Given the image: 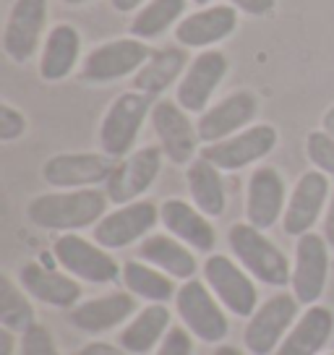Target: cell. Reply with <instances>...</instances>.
<instances>
[{
  "label": "cell",
  "mask_w": 334,
  "mask_h": 355,
  "mask_svg": "<svg viewBox=\"0 0 334 355\" xmlns=\"http://www.w3.org/2000/svg\"><path fill=\"white\" fill-rule=\"evenodd\" d=\"M107 193L100 189H73L39 193L29 201L26 217L32 225L53 233H76L94 227L107 214Z\"/></svg>",
  "instance_id": "6da1fadb"
},
{
  "label": "cell",
  "mask_w": 334,
  "mask_h": 355,
  "mask_svg": "<svg viewBox=\"0 0 334 355\" xmlns=\"http://www.w3.org/2000/svg\"><path fill=\"white\" fill-rule=\"evenodd\" d=\"M227 243L235 261L261 285H269V288L290 285L292 266L288 256L282 254V248L272 238H267L264 230L254 227L251 222H235L227 233Z\"/></svg>",
  "instance_id": "7a4b0ae2"
},
{
  "label": "cell",
  "mask_w": 334,
  "mask_h": 355,
  "mask_svg": "<svg viewBox=\"0 0 334 355\" xmlns=\"http://www.w3.org/2000/svg\"><path fill=\"white\" fill-rule=\"evenodd\" d=\"M175 311H178L180 324L201 343L220 345L230 334L227 311L214 298L209 285L201 279L193 277L180 285L175 295Z\"/></svg>",
  "instance_id": "3957f363"
},
{
  "label": "cell",
  "mask_w": 334,
  "mask_h": 355,
  "mask_svg": "<svg viewBox=\"0 0 334 355\" xmlns=\"http://www.w3.org/2000/svg\"><path fill=\"white\" fill-rule=\"evenodd\" d=\"M155 102L144 92H123L107 107L105 118L100 123V146L105 155L112 159H123L131 155L139 131L144 121L152 115Z\"/></svg>",
  "instance_id": "277c9868"
},
{
  "label": "cell",
  "mask_w": 334,
  "mask_h": 355,
  "mask_svg": "<svg viewBox=\"0 0 334 355\" xmlns=\"http://www.w3.org/2000/svg\"><path fill=\"white\" fill-rule=\"evenodd\" d=\"M201 272L204 282L209 285L214 298L225 306V311H230L238 319L254 316V311L258 309V290L254 285V277L238 261L225 254H209L201 264Z\"/></svg>",
  "instance_id": "5b68a950"
},
{
  "label": "cell",
  "mask_w": 334,
  "mask_h": 355,
  "mask_svg": "<svg viewBox=\"0 0 334 355\" xmlns=\"http://www.w3.org/2000/svg\"><path fill=\"white\" fill-rule=\"evenodd\" d=\"M53 256L71 277L89 285H110L123 275V266L97 241H87L76 233H63L53 243Z\"/></svg>",
  "instance_id": "8992f818"
},
{
  "label": "cell",
  "mask_w": 334,
  "mask_h": 355,
  "mask_svg": "<svg viewBox=\"0 0 334 355\" xmlns=\"http://www.w3.org/2000/svg\"><path fill=\"white\" fill-rule=\"evenodd\" d=\"M152 58V50L139 37H121L110 42L94 47L84 58L78 78L84 84H110L118 78H125L131 73H139L141 66Z\"/></svg>",
  "instance_id": "52a82bcc"
},
{
  "label": "cell",
  "mask_w": 334,
  "mask_h": 355,
  "mask_svg": "<svg viewBox=\"0 0 334 355\" xmlns=\"http://www.w3.org/2000/svg\"><path fill=\"white\" fill-rule=\"evenodd\" d=\"M298 306L301 303L292 293H277V295L264 300L245 324V350H251V355L277 353V347L282 345V340L288 337V332L298 319Z\"/></svg>",
  "instance_id": "ba28073f"
},
{
  "label": "cell",
  "mask_w": 334,
  "mask_h": 355,
  "mask_svg": "<svg viewBox=\"0 0 334 355\" xmlns=\"http://www.w3.org/2000/svg\"><path fill=\"white\" fill-rule=\"evenodd\" d=\"M115 165L118 159L105 152H63L53 155L42 165V178L58 191L97 189L100 183L110 180Z\"/></svg>",
  "instance_id": "9c48e42d"
},
{
  "label": "cell",
  "mask_w": 334,
  "mask_h": 355,
  "mask_svg": "<svg viewBox=\"0 0 334 355\" xmlns=\"http://www.w3.org/2000/svg\"><path fill=\"white\" fill-rule=\"evenodd\" d=\"M277 139L279 136L274 125L256 123V125H248L243 131L233 133L230 139L206 144L199 155L209 159L214 167H220L222 173H235V170H243V167L272 155V149L277 146Z\"/></svg>",
  "instance_id": "30bf717a"
},
{
  "label": "cell",
  "mask_w": 334,
  "mask_h": 355,
  "mask_svg": "<svg viewBox=\"0 0 334 355\" xmlns=\"http://www.w3.org/2000/svg\"><path fill=\"white\" fill-rule=\"evenodd\" d=\"M188 115L191 112L183 110L175 100L155 102L149 115L159 149L173 165H191L199 152V128Z\"/></svg>",
  "instance_id": "8fae6325"
},
{
  "label": "cell",
  "mask_w": 334,
  "mask_h": 355,
  "mask_svg": "<svg viewBox=\"0 0 334 355\" xmlns=\"http://www.w3.org/2000/svg\"><path fill=\"white\" fill-rule=\"evenodd\" d=\"M162 157L165 152L159 146H141L128 157L118 159L110 180L105 183L107 199L118 207L141 199L162 170Z\"/></svg>",
  "instance_id": "7c38bea8"
},
{
  "label": "cell",
  "mask_w": 334,
  "mask_h": 355,
  "mask_svg": "<svg viewBox=\"0 0 334 355\" xmlns=\"http://www.w3.org/2000/svg\"><path fill=\"white\" fill-rule=\"evenodd\" d=\"M157 222H159V207L155 201H131L107 211L94 225V241L107 251H118L136 241H144Z\"/></svg>",
  "instance_id": "4fadbf2b"
},
{
  "label": "cell",
  "mask_w": 334,
  "mask_h": 355,
  "mask_svg": "<svg viewBox=\"0 0 334 355\" xmlns=\"http://www.w3.org/2000/svg\"><path fill=\"white\" fill-rule=\"evenodd\" d=\"M329 243L319 233H306L295 243V264H292V295L301 306H313L326 290L329 279Z\"/></svg>",
  "instance_id": "5bb4252c"
},
{
  "label": "cell",
  "mask_w": 334,
  "mask_h": 355,
  "mask_svg": "<svg viewBox=\"0 0 334 355\" xmlns=\"http://www.w3.org/2000/svg\"><path fill=\"white\" fill-rule=\"evenodd\" d=\"M227 68L230 63L222 50H214V47L201 50L188 63L186 73L175 87V102L186 112L201 115L209 107V100L214 97L217 87L222 84V78L227 76Z\"/></svg>",
  "instance_id": "9a60e30c"
},
{
  "label": "cell",
  "mask_w": 334,
  "mask_h": 355,
  "mask_svg": "<svg viewBox=\"0 0 334 355\" xmlns=\"http://www.w3.org/2000/svg\"><path fill=\"white\" fill-rule=\"evenodd\" d=\"M326 204H329V175H324L322 170L313 167L298 178L295 189L288 196V207L282 214V230L295 238L311 233Z\"/></svg>",
  "instance_id": "2e32d148"
},
{
  "label": "cell",
  "mask_w": 334,
  "mask_h": 355,
  "mask_svg": "<svg viewBox=\"0 0 334 355\" xmlns=\"http://www.w3.org/2000/svg\"><path fill=\"white\" fill-rule=\"evenodd\" d=\"M47 24V0H16L3 29V50L13 63H26L39 47Z\"/></svg>",
  "instance_id": "e0dca14e"
},
{
  "label": "cell",
  "mask_w": 334,
  "mask_h": 355,
  "mask_svg": "<svg viewBox=\"0 0 334 355\" xmlns=\"http://www.w3.org/2000/svg\"><path fill=\"white\" fill-rule=\"evenodd\" d=\"M258 112V100L251 92H233L217 105L206 107L196 121L201 144H217L222 139H230L233 133L243 131Z\"/></svg>",
  "instance_id": "ac0fdd59"
},
{
  "label": "cell",
  "mask_w": 334,
  "mask_h": 355,
  "mask_svg": "<svg viewBox=\"0 0 334 355\" xmlns=\"http://www.w3.org/2000/svg\"><path fill=\"white\" fill-rule=\"evenodd\" d=\"M288 207V189L277 167L261 165L248 178L245 189V217L258 230H269L282 220Z\"/></svg>",
  "instance_id": "d6986e66"
},
{
  "label": "cell",
  "mask_w": 334,
  "mask_h": 355,
  "mask_svg": "<svg viewBox=\"0 0 334 355\" xmlns=\"http://www.w3.org/2000/svg\"><path fill=\"white\" fill-rule=\"evenodd\" d=\"M136 313V295L125 290L105 293L91 300H81L68 311V322L84 334H105L128 324Z\"/></svg>",
  "instance_id": "ffe728a7"
},
{
  "label": "cell",
  "mask_w": 334,
  "mask_h": 355,
  "mask_svg": "<svg viewBox=\"0 0 334 355\" xmlns=\"http://www.w3.org/2000/svg\"><path fill=\"white\" fill-rule=\"evenodd\" d=\"M19 285L29 293V298L53 309H73L81 303V282L68 272L50 269L39 261H26L19 269Z\"/></svg>",
  "instance_id": "44dd1931"
},
{
  "label": "cell",
  "mask_w": 334,
  "mask_h": 355,
  "mask_svg": "<svg viewBox=\"0 0 334 355\" xmlns=\"http://www.w3.org/2000/svg\"><path fill=\"white\" fill-rule=\"evenodd\" d=\"M159 222L167 227V233L175 235L178 241L199 251V254H212L217 245V233L209 217L186 199H167L159 207Z\"/></svg>",
  "instance_id": "7402d4cb"
},
{
  "label": "cell",
  "mask_w": 334,
  "mask_h": 355,
  "mask_svg": "<svg viewBox=\"0 0 334 355\" xmlns=\"http://www.w3.org/2000/svg\"><path fill=\"white\" fill-rule=\"evenodd\" d=\"M238 29V11L233 6H209L186 16L175 26V40L183 47L209 50L212 44L227 40Z\"/></svg>",
  "instance_id": "603a6c76"
},
{
  "label": "cell",
  "mask_w": 334,
  "mask_h": 355,
  "mask_svg": "<svg viewBox=\"0 0 334 355\" xmlns=\"http://www.w3.org/2000/svg\"><path fill=\"white\" fill-rule=\"evenodd\" d=\"M334 334V311L313 303L295 319L274 355H322Z\"/></svg>",
  "instance_id": "cb8c5ba5"
},
{
  "label": "cell",
  "mask_w": 334,
  "mask_h": 355,
  "mask_svg": "<svg viewBox=\"0 0 334 355\" xmlns=\"http://www.w3.org/2000/svg\"><path fill=\"white\" fill-rule=\"evenodd\" d=\"M170 327H173V313L167 309V303H146L121 329L118 345L131 355H146L159 347Z\"/></svg>",
  "instance_id": "d4e9b609"
},
{
  "label": "cell",
  "mask_w": 334,
  "mask_h": 355,
  "mask_svg": "<svg viewBox=\"0 0 334 355\" xmlns=\"http://www.w3.org/2000/svg\"><path fill=\"white\" fill-rule=\"evenodd\" d=\"M139 259L146 261V264L162 269L165 275H170L173 279H180V282H188L196 275V256H193V248L178 241L175 235L170 233H155L146 235L144 241L139 243Z\"/></svg>",
  "instance_id": "484cf974"
},
{
  "label": "cell",
  "mask_w": 334,
  "mask_h": 355,
  "mask_svg": "<svg viewBox=\"0 0 334 355\" xmlns=\"http://www.w3.org/2000/svg\"><path fill=\"white\" fill-rule=\"evenodd\" d=\"M81 55V34L71 24H58L45 37L42 58H39V76L45 81H63L71 76Z\"/></svg>",
  "instance_id": "4316f807"
},
{
  "label": "cell",
  "mask_w": 334,
  "mask_h": 355,
  "mask_svg": "<svg viewBox=\"0 0 334 355\" xmlns=\"http://www.w3.org/2000/svg\"><path fill=\"white\" fill-rule=\"evenodd\" d=\"M186 68H188V55H186L183 47L157 50L141 66V71L134 73V89L144 92L149 97H157V94L167 92L175 81H180Z\"/></svg>",
  "instance_id": "83f0119b"
},
{
  "label": "cell",
  "mask_w": 334,
  "mask_h": 355,
  "mask_svg": "<svg viewBox=\"0 0 334 355\" xmlns=\"http://www.w3.org/2000/svg\"><path fill=\"white\" fill-rule=\"evenodd\" d=\"M186 183H188L191 191V201L206 217H222L225 207H227V193H225L220 167H214L209 159H204L199 155L186 170Z\"/></svg>",
  "instance_id": "f1b7e54d"
},
{
  "label": "cell",
  "mask_w": 334,
  "mask_h": 355,
  "mask_svg": "<svg viewBox=\"0 0 334 355\" xmlns=\"http://www.w3.org/2000/svg\"><path fill=\"white\" fill-rule=\"evenodd\" d=\"M123 288L128 290L131 295L146 300V303H170L178 295V288H175V279L165 275L162 269L146 264L141 259H134V261H125L123 264Z\"/></svg>",
  "instance_id": "f546056e"
},
{
  "label": "cell",
  "mask_w": 334,
  "mask_h": 355,
  "mask_svg": "<svg viewBox=\"0 0 334 355\" xmlns=\"http://www.w3.org/2000/svg\"><path fill=\"white\" fill-rule=\"evenodd\" d=\"M188 8V0H149L141 11L136 13L131 24V37L139 40H155L159 34H165L173 24L178 26L183 21V13Z\"/></svg>",
  "instance_id": "4dcf8cb0"
},
{
  "label": "cell",
  "mask_w": 334,
  "mask_h": 355,
  "mask_svg": "<svg viewBox=\"0 0 334 355\" xmlns=\"http://www.w3.org/2000/svg\"><path fill=\"white\" fill-rule=\"evenodd\" d=\"M34 322V306L29 300V293L16 285L8 275L0 277V327L11 329L16 334H24Z\"/></svg>",
  "instance_id": "1f68e13d"
},
{
  "label": "cell",
  "mask_w": 334,
  "mask_h": 355,
  "mask_svg": "<svg viewBox=\"0 0 334 355\" xmlns=\"http://www.w3.org/2000/svg\"><path fill=\"white\" fill-rule=\"evenodd\" d=\"M306 155L316 170L334 175V136L326 131H311L306 136Z\"/></svg>",
  "instance_id": "d6a6232c"
},
{
  "label": "cell",
  "mask_w": 334,
  "mask_h": 355,
  "mask_svg": "<svg viewBox=\"0 0 334 355\" xmlns=\"http://www.w3.org/2000/svg\"><path fill=\"white\" fill-rule=\"evenodd\" d=\"M21 355H60V350H58L55 340H53L47 327L32 324L21 334Z\"/></svg>",
  "instance_id": "836d02e7"
},
{
  "label": "cell",
  "mask_w": 334,
  "mask_h": 355,
  "mask_svg": "<svg viewBox=\"0 0 334 355\" xmlns=\"http://www.w3.org/2000/svg\"><path fill=\"white\" fill-rule=\"evenodd\" d=\"M193 334L186 327H170L165 340L159 343L155 355H193Z\"/></svg>",
  "instance_id": "e575fe53"
},
{
  "label": "cell",
  "mask_w": 334,
  "mask_h": 355,
  "mask_svg": "<svg viewBox=\"0 0 334 355\" xmlns=\"http://www.w3.org/2000/svg\"><path fill=\"white\" fill-rule=\"evenodd\" d=\"M26 131V118L21 110L3 102L0 105V141H16Z\"/></svg>",
  "instance_id": "d590c367"
},
{
  "label": "cell",
  "mask_w": 334,
  "mask_h": 355,
  "mask_svg": "<svg viewBox=\"0 0 334 355\" xmlns=\"http://www.w3.org/2000/svg\"><path fill=\"white\" fill-rule=\"evenodd\" d=\"M235 11H243L248 16H267L274 11V3L277 0H227Z\"/></svg>",
  "instance_id": "8d00e7d4"
},
{
  "label": "cell",
  "mask_w": 334,
  "mask_h": 355,
  "mask_svg": "<svg viewBox=\"0 0 334 355\" xmlns=\"http://www.w3.org/2000/svg\"><path fill=\"white\" fill-rule=\"evenodd\" d=\"M78 355H131V353L123 350L121 345L115 347V345H110V343H89L78 350Z\"/></svg>",
  "instance_id": "74e56055"
},
{
  "label": "cell",
  "mask_w": 334,
  "mask_h": 355,
  "mask_svg": "<svg viewBox=\"0 0 334 355\" xmlns=\"http://www.w3.org/2000/svg\"><path fill=\"white\" fill-rule=\"evenodd\" d=\"M324 238H326L329 248L334 251V193L329 204H326V214H324Z\"/></svg>",
  "instance_id": "f35d334b"
},
{
  "label": "cell",
  "mask_w": 334,
  "mask_h": 355,
  "mask_svg": "<svg viewBox=\"0 0 334 355\" xmlns=\"http://www.w3.org/2000/svg\"><path fill=\"white\" fill-rule=\"evenodd\" d=\"M16 350V332L0 327V355H13Z\"/></svg>",
  "instance_id": "ab89813d"
},
{
  "label": "cell",
  "mask_w": 334,
  "mask_h": 355,
  "mask_svg": "<svg viewBox=\"0 0 334 355\" xmlns=\"http://www.w3.org/2000/svg\"><path fill=\"white\" fill-rule=\"evenodd\" d=\"M112 8L121 13H128V11H136V8H144L149 0H110Z\"/></svg>",
  "instance_id": "60d3db41"
},
{
  "label": "cell",
  "mask_w": 334,
  "mask_h": 355,
  "mask_svg": "<svg viewBox=\"0 0 334 355\" xmlns=\"http://www.w3.org/2000/svg\"><path fill=\"white\" fill-rule=\"evenodd\" d=\"M322 131L332 133V136H334V105H332V107H329L326 112H324V118H322Z\"/></svg>",
  "instance_id": "b9f144b4"
},
{
  "label": "cell",
  "mask_w": 334,
  "mask_h": 355,
  "mask_svg": "<svg viewBox=\"0 0 334 355\" xmlns=\"http://www.w3.org/2000/svg\"><path fill=\"white\" fill-rule=\"evenodd\" d=\"M214 355H245V353L238 350V347H233V345H220V347L214 350Z\"/></svg>",
  "instance_id": "7bdbcfd3"
},
{
  "label": "cell",
  "mask_w": 334,
  "mask_h": 355,
  "mask_svg": "<svg viewBox=\"0 0 334 355\" xmlns=\"http://www.w3.org/2000/svg\"><path fill=\"white\" fill-rule=\"evenodd\" d=\"M63 3H68V6H81V3H89V0H63Z\"/></svg>",
  "instance_id": "ee69618b"
},
{
  "label": "cell",
  "mask_w": 334,
  "mask_h": 355,
  "mask_svg": "<svg viewBox=\"0 0 334 355\" xmlns=\"http://www.w3.org/2000/svg\"><path fill=\"white\" fill-rule=\"evenodd\" d=\"M193 3H199V6H206V3H212V0H193Z\"/></svg>",
  "instance_id": "f6af8a7d"
},
{
  "label": "cell",
  "mask_w": 334,
  "mask_h": 355,
  "mask_svg": "<svg viewBox=\"0 0 334 355\" xmlns=\"http://www.w3.org/2000/svg\"><path fill=\"white\" fill-rule=\"evenodd\" d=\"M326 355H334V353H326Z\"/></svg>",
  "instance_id": "bcb514c9"
}]
</instances>
